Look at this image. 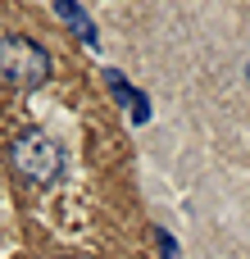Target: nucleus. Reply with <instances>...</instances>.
<instances>
[{
  "label": "nucleus",
  "mask_w": 250,
  "mask_h": 259,
  "mask_svg": "<svg viewBox=\"0 0 250 259\" xmlns=\"http://www.w3.org/2000/svg\"><path fill=\"white\" fill-rule=\"evenodd\" d=\"M246 77H250V64H246Z\"/></svg>",
  "instance_id": "obj_3"
},
{
  "label": "nucleus",
  "mask_w": 250,
  "mask_h": 259,
  "mask_svg": "<svg viewBox=\"0 0 250 259\" xmlns=\"http://www.w3.org/2000/svg\"><path fill=\"white\" fill-rule=\"evenodd\" d=\"M9 164H14L27 182L46 187V182H55V178H59L64 155H59V146H55L46 132H27V137H18V141L9 146Z\"/></svg>",
  "instance_id": "obj_2"
},
{
  "label": "nucleus",
  "mask_w": 250,
  "mask_h": 259,
  "mask_svg": "<svg viewBox=\"0 0 250 259\" xmlns=\"http://www.w3.org/2000/svg\"><path fill=\"white\" fill-rule=\"evenodd\" d=\"M0 77L14 87H41L50 77V55L32 36H5L0 41Z\"/></svg>",
  "instance_id": "obj_1"
}]
</instances>
